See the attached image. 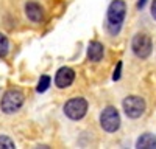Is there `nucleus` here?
<instances>
[{
    "mask_svg": "<svg viewBox=\"0 0 156 149\" xmlns=\"http://www.w3.org/2000/svg\"><path fill=\"white\" fill-rule=\"evenodd\" d=\"M122 107H123V112L128 118L136 120V118H140L144 115L147 104L144 101V98H140L137 95H129L122 101Z\"/></svg>",
    "mask_w": 156,
    "mask_h": 149,
    "instance_id": "obj_2",
    "label": "nucleus"
},
{
    "mask_svg": "<svg viewBox=\"0 0 156 149\" xmlns=\"http://www.w3.org/2000/svg\"><path fill=\"white\" fill-rule=\"evenodd\" d=\"M151 16L156 20V0H153V2H151Z\"/></svg>",
    "mask_w": 156,
    "mask_h": 149,
    "instance_id": "obj_15",
    "label": "nucleus"
},
{
    "mask_svg": "<svg viewBox=\"0 0 156 149\" xmlns=\"http://www.w3.org/2000/svg\"><path fill=\"white\" fill-rule=\"evenodd\" d=\"M103 55H105V47H103L101 42H98V41L89 42V45H87V59L89 61L98 62V61H101Z\"/></svg>",
    "mask_w": 156,
    "mask_h": 149,
    "instance_id": "obj_9",
    "label": "nucleus"
},
{
    "mask_svg": "<svg viewBox=\"0 0 156 149\" xmlns=\"http://www.w3.org/2000/svg\"><path fill=\"white\" fill-rule=\"evenodd\" d=\"M8 53H9V41L3 33H0V58H6Z\"/></svg>",
    "mask_w": 156,
    "mask_h": 149,
    "instance_id": "obj_11",
    "label": "nucleus"
},
{
    "mask_svg": "<svg viewBox=\"0 0 156 149\" xmlns=\"http://www.w3.org/2000/svg\"><path fill=\"white\" fill-rule=\"evenodd\" d=\"M25 16H27L31 22L39 23L44 19V8L36 2H27L25 3Z\"/></svg>",
    "mask_w": 156,
    "mask_h": 149,
    "instance_id": "obj_8",
    "label": "nucleus"
},
{
    "mask_svg": "<svg viewBox=\"0 0 156 149\" xmlns=\"http://www.w3.org/2000/svg\"><path fill=\"white\" fill-rule=\"evenodd\" d=\"M126 14V3L123 0H112L108 6V25H117V27H122V22L125 19Z\"/></svg>",
    "mask_w": 156,
    "mask_h": 149,
    "instance_id": "obj_6",
    "label": "nucleus"
},
{
    "mask_svg": "<svg viewBox=\"0 0 156 149\" xmlns=\"http://www.w3.org/2000/svg\"><path fill=\"white\" fill-rule=\"evenodd\" d=\"M86 112H87V101L81 96L70 98L69 101L64 104V114L73 121L81 120L86 115Z\"/></svg>",
    "mask_w": 156,
    "mask_h": 149,
    "instance_id": "obj_5",
    "label": "nucleus"
},
{
    "mask_svg": "<svg viewBox=\"0 0 156 149\" xmlns=\"http://www.w3.org/2000/svg\"><path fill=\"white\" fill-rule=\"evenodd\" d=\"M131 50L136 58L139 59H147L151 55V50H153V42H151V37L145 33H137L133 41H131Z\"/></svg>",
    "mask_w": 156,
    "mask_h": 149,
    "instance_id": "obj_4",
    "label": "nucleus"
},
{
    "mask_svg": "<svg viewBox=\"0 0 156 149\" xmlns=\"http://www.w3.org/2000/svg\"><path fill=\"white\" fill-rule=\"evenodd\" d=\"M23 101H25V95H23L22 90H19V89H9L2 96L0 109H2V112L6 114V115L16 114V112L23 106Z\"/></svg>",
    "mask_w": 156,
    "mask_h": 149,
    "instance_id": "obj_1",
    "label": "nucleus"
},
{
    "mask_svg": "<svg viewBox=\"0 0 156 149\" xmlns=\"http://www.w3.org/2000/svg\"><path fill=\"white\" fill-rule=\"evenodd\" d=\"M120 74H122V61L117 62V67H115V70H114L112 79H114V81H119V79H120Z\"/></svg>",
    "mask_w": 156,
    "mask_h": 149,
    "instance_id": "obj_14",
    "label": "nucleus"
},
{
    "mask_svg": "<svg viewBox=\"0 0 156 149\" xmlns=\"http://www.w3.org/2000/svg\"><path fill=\"white\" fill-rule=\"evenodd\" d=\"M75 79V71L70 67H61L55 74V85L58 89H67Z\"/></svg>",
    "mask_w": 156,
    "mask_h": 149,
    "instance_id": "obj_7",
    "label": "nucleus"
},
{
    "mask_svg": "<svg viewBox=\"0 0 156 149\" xmlns=\"http://www.w3.org/2000/svg\"><path fill=\"white\" fill-rule=\"evenodd\" d=\"M145 3H147V0H137V9H142V8H144L145 6Z\"/></svg>",
    "mask_w": 156,
    "mask_h": 149,
    "instance_id": "obj_16",
    "label": "nucleus"
},
{
    "mask_svg": "<svg viewBox=\"0 0 156 149\" xmlns=\"http://www.w3.org/2000/svg\"><path fill=\"white\" fill-rule=\"evenodd\" d=\"M100 126L103 131H106L109 134L119 131L120 127V115L119 110H117L114 106H108L101 110L100 114Z\"/></svg>",
    "mask_w": 156,
    "mask_h": 149,
    "instance_id": "obj_3",
    "label": "nucleus"
},
{
    "mask_svg": "<svg viewBox=\"0 0 156 149\" xmlns=\"http://www.w3.org/2000/svg\"><path fill=\"white\" fill-rule=\"evenodd\" d=\"M50 82H51L50 76H47V74L41 76V78H39V82H37V87H36V92H37V93H44L48 87H50Z\"/></svg>",
    "mask_w": 156,
    "mask_h": 149,
    "instance_id": "obj_12",
    "label": "nucleus"
},
{
    "mask_svg": "<svg viewBox=\"0 0 156 149\" xmlns=\"http://www.w3.org/2000/svg\"><path fill=\"white\" fill-rule=\"evenodd\" d=\"M0 147H6V149H14V143L8 135H0Z\"/></svg>",
    "mask_w": 156,
    "mask_h": 149,
    "instance_id": "obj_13",
    "label": "nucleus"
},
{
    "mask_svg": "<svg viewBox=\"0 0 156 149\" xmlns=\"http://www.w3.org/2000/svg\"><path fill=\"white\" fill-rule=\"evenodd\" d=\"M136 147H139V149H156V135H153L150 132L142 134L136 141Z\"/></svg>",
    "mask_w": 156,
    "mask_h": 149,
    "instance_id": "obj_10",
    "label": "nucleus"
}]
</instances>
